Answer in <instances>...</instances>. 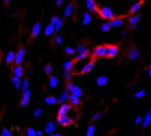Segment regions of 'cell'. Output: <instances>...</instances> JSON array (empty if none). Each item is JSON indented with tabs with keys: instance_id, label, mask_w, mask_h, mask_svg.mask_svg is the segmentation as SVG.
Masks as SVG:
<instances>
[{
	"instance_id": "obj_1",
	"label": "cell",
	"mask_w": 151,
	"mask_h": 136,
	"mask_svg": "<svg viewBox=\"0 0 151 136\" xmlns=\"http://www.w3.org/2000/svg\"><path fill=\"white\" fill-rule=\"evenodd\" d=\"M95 58H107V44L106 45H98L94 49Z\"/></svg>"
},
{
	"instance_id": "obj_2",
	"label": "cell",
	"mask_w": 151,
	"mask_h": 136,
	"mask_svg": "<svg viewBox=\"0 0 151 136\" xmlns=\"http://www.w3.org/2000/svg\"><path fill=\"white\" fill-rule=\"evenodd\" d=\"M139 22H140V14H131L129 17H128V21H126V24H128V27H129L131 30H134L139 25Z\"/></svg>"
},
{
	"instance_id": "obj_3",
	"label": "cell",
	"mask_w": 151,
	"mask_h": 136,
	"mask_svg": "<svg viewBox=\"0 0 151 136\" xmlns=\"http://www.w3.org/2000/svg\"><path fill=\"white\" fill-rule=\"evenodd\" d=\"M25 58V49L24 47H19L17 52H16V58H14V64H22Z\"/></svg>"
},
{
	"instance_id": "obj_4",
	"label": "cell",
	"mask_w": 151,
	"mask_h": 136,
	"mask_svg": "<svg viewBox=\"0 0 151 136\" xmlns=\"http://www.w3.org/2000/svg\"><path fill=\"white\" fill-rule=\"evenodd\" d=\"M75 11H76V8H75V3L70 2L67 6H65V9H64V17H72Z\"/></svg>"
},
{
	"instance_id": "obj_5",
	"label": "cell",
	"mask_w": 151,
	"mask_h": 136,
	"mask_svg": "<svg viewBox=\"0 0 151 136\" xmlns=\"http://www.w3.org/2000/svg\"><path fill=\"white\" fill-rule=\"evenodd\" d=\"M30 95H31V91H30V89H27V91L22 92V99H20V102H19V105H20V107L28 105V102H30Z\"/></svg>"
},
{
	"instance_id": "obj_6",
	"label": "cell",
	"mask_w": 151,
	"mask_h": 136,
	"mask_svg": "<svg viewBox=\"0 0 151 136\" xmlns=\"http://www.w3.org/2000/svg\"><path fill=\"white\" fill-rule=\"evenodd\" d=\"M150 124H151V108L146 111L145 117H143V121H142V128H143V130H146V128L150 127Z\"/></svg>"
},
{
	"instance_id": "obj_7",
	"label": "cell",
	"mask_w": 151,
	"mask_h": 136,
	"mask_svg": "<svg viewBox=\"0 0 151 136\" xmlns=\"http://www.w3.org/2000/svg\"><path fill=\"white\" fill-rule=\"evenodd\" d=\"M119 53V45H111L107 44V58H114Z\"/></svg>"
},
{
	"instance_id": "obj_8",
	"label": "cell",
	"mask_w": 151,
	"mask_h": 136,
	"mask_svg": "<svg viewBox=\"0 0 151 136\" xmlns=\"http://www.w3.org/2000/svg\"><path fill=\"white\" fill-rule=\"evenodd\" d=\"M142 2H143V0H139V2L133 3V6H131V8L128 9V14H136V13H139L140 6H142Z\"/></svg>"
},
{
	"instance_id": "obj_9",
	"label": "cell",
	"mask_w": 151,
	"mask_h": 136,
	"mask_svg": "<svg viewBox=\"0 0 151 136\" xmlns=\"http://www.w3.org/2000/svg\"><path fill=\"white\" fill-rule=\"evenodd\" d=\"M69 99H70V92L65 89V91H62V94L58 97V103H67Z\"/></svg>"
},
{
	"instance_id": "obj_10",
	"label": "cell",
	"mask_w": 151,
	"mask_h": 136,
	"mask_svg": "<svg viewBox=\"0 0 151 136\" xmlns=\"http://www.w3.org/2000/svg\"><path fill=\"white\" fill-rule=\"evenodd\" d=\"M13 75L24 77V67H22L20 64H14V66H13Z\"/></svg>"
},
{
	"instance_id": "obj_11",
	"label": "cell",
	"mask_w": 151,
	"mask_h": 136,
	"mask_svg": "<svg viewBox=\"0 0 151 136\" xmlns=\"http://www.w3.org/2000/svg\"><path fill=\"white\" fill-rule=\"evenodd\" d=\"M128 58H129V59H137V58H139V49H137V47H131L129 52H128Z\"/></svg>"
},
{
	"instance_id": "obj_12",
	"label": "cell",
	"mask_w": 151,
	"mask_h": 136,
	"mask_svg": "<svg viewBox=\"0 0 151 136\" xmlns=\"http://www.w3.org/2000/svg\"><path fill=\"white\" fill-rule=\"evenodd\" d=\"M51 24H53V27H55L56 31H59V30L62 28V21H61L59 17H56V16H55V17H51Z\"/></svg>"
},
{
	"instance_id": "obj_13",
	"label": "cell",
	"mask_w": 151,
	"mask_h": 136,
	"mask_svg": "<svg viewBox=\"0 0 151 136\" xmlns=\"http://www.w3.org/2000/svg\"><path fill=\"white\" fill-rule=\"evenodd\" d=\"M109 24H111V27H121V25L125 24V21L121 17H114L109 21Z\"/></svg>"
},
{
	"instance_id": "obj_14",
	"label": "cell",
	"mask_w": 151,
	"mask_h": 136,
	"mask_svg": "<svg viewBox=\"0 0 151 136\" xmlns=\"http://www.w3.org/2000/svg\"><path fill=\"white\" fill-rule=\"evenodd\" d=\"M55 31H56V30H55V27H53V24H47V27H45V30H44V35L45 36H53L55 35Z\"/></svg>"
},
{
	"instance_id": "obj_15",
	"label": "cell",
	"mask_w": 151,
	"mask_h": 136,
	"mask_svg": "<svg viewBox=\"0 0 151 136\" xmlns=\"http://www.w3.org/2000/svg\"><path fill=\"white\" fill-rule=\"evenodd\" d=\"M39 31H41V22H36L31 28V38H36L39 35Z\"/></svg>"
},
{
	"instance_id": "obj_16",
	"label": "cell",
	"mask_w": 151,
	"mask_h": 136,
	"mask_svg": "<svg viewBox=\"0 0 151 136\" xmlns=\"http://www.w3.org/2000/svg\"><path fill=\"white\" fill-rule=\"evenodd\" d=\"M11 81H13V86H14V88H16V89H20V83H22V77H17V75H13Z\"/></svg>"
},
{
	"instance_id": "obj_17",
	"label": "cell",
	"mask_w": 151,
	"mask_h": 136,
	"mask_svg": "<svg viewBox=\"0 0 151 136\" xmlns=\"http://www.w3.org/2000/svg\"><path fill=\"white\" fill-rule=\"evenodd\" d=\"M14 58H16V52L9 50L8 53H6V56H5V61L8 63V64H13V63H14Z\"/></svg>"
},
{
	"instance_id": "obj_18",
	"label": "cell",
	"mask_w": 151,
	"mask_h": 136,
	"mask_svg": "<svg viewBox=\"0 0 151 136\" xmlns=\"http://www.w3.org/2000/svg\"><path fill=\"white\" fill-rule=\"evenodd\" d=\"M45 133H48V135H53L55 133V122H47L45 124Z\"/></svg>"
},
{
	"instance_id": "obj_19",
	"label": "cell",
	"mask_w": 151,
	"mask_h": 136,
	"mask_svg": "<svg viewBox=\"0 0 151 136\" xmlns=\"http://www.w3.org/2000/svg\"><path fill=\"white\" fill-rule=\"evenodd\" d=\"M44 102H45V103H48V105L58 103V97H53V95H47V97L44 99Z\"/></svg>"
},
{
	"instance_id": "obj_20",
	"label": "cell",
	"mask_w": 151,
	"mask_h": 136,
	"mask_svg": "<svg viewBox=\"0 0 151 136\" xmlns=\"http://www.w3.org/2000/svg\"><path fill=\"white\" fill-rule=\"evenodd\" d=\"M48 86H50V88H56L58 86V78L55 77V75H50V78H48Z\"/></svg>"
},
{
	"instance_id": "obj_21",
	"label": "cell",
	"mask_w": 151,
	"mask_h": 136,
	"mask_svg": "<svg viewBox=\"0 0 151 136\" xmlns=\"http://www.w3.org/2000/svg\"><path fill=\"white\" fill-rule=\"evenodd\" d=\"M86 6L89 8V11H97V5H95V0H86Z\"/></svg>"
},
{
	"instance_id": "obj_22",
	"label": "cell",
	"mask_w": 151,
	"mask_h": 136,
	"mask_svg": "<svg viewBox=\"0 0 151 136\" xmlns=\"http://www.w3.org/2000/svg\"><path fill=\"white\" fill-rule=\"evenodd\" d=\"M90 22H92V16L89 13H84L83 14V25H89Z\"/></svg>"
},
{
	"instance_id": "obj_23",
	"label": "cell",
	"mask_w": 151,
	"mask_h": 136,
	"mask_svg": "<svg viewBox=\"0 0 151 136\" xmlns=\"http://www.w3.org/2000/svg\"><path fill=\"white\" fill-rule=\"evenodd\" d=\"M106 83H107V77H106V75H100V77L97 78V85L98 86H104Z\"/></svg>"
},
{
	"instance_id": "obj_24",
	"label": "cell",
	"mask_w": 151,
	"mask_h": 136,
	"mask_svg": "<svg viewBox=\"0 0 151 136\" xmlns=\"http://www.w3.org/2000/svg\"><path fill=\"white\" fill-rule=\"evenodd\" d=\"M75 49H76V53H90L89 49L84 47V45H81V44H80V45H76Z\"/></svg>"
},
{
	"instance_id": "obj_25",
	"label": "cell",
	"mask_w": 151,
	"mask_h": 136,
	"mask_svg": "<svg viewBox=\"0 0 151 136\" xmlns=\"http://www.w3.org/2000/svg\"><path fill=\"white\" fill-rule=\"evenodd\" d=\"M28 86H30V81H28V78H22V83H20V91H27Z\"/></svg>"
},
{
	"instance_id": "obj_26",
	"label": "cell",
	"mask_w": 151,
	"mask_h": 136,
	"mask_svg": "<svg viewBox=\"0 0 151 136\" xmlns=\"http://www.w3.org/2000/svg\"><path fill=\"white\" fill-rule=\"evenodd\" d=\"M73 66H75L73 59H69V61L64 63V71H72V69H73Z\"/></svg>"
},
{
	"instance_id": "obj_27",
	"label": "cell",
	"mask_w": 151,
	"mask_h": 136,
	"mask_svg": "<svg viewBox=\"0 0 151 136\" xmlns=\"http://www.w3.org/2000/svg\"><path fill=\"white\" fill-rule=\"evenodd\" d=\"M111 28H112V27H111L109 21H106V22H103V24H101V31H103V33H107Z\"/></svg>"
},
{
	"instance_id": "obj_28",
	"label": "cell",
	"mask_w": 151,
	"mask_h": 136,
	"mask_svg": "<svg viewBox=\"0 0 151 136\" xmlns=\"http://www.w3.org/2000/svg\"><path fill=\"white\" fill-rule=\"evenodd\" d=\"M65 53L70 55V56H73L75 53H76V49H75V47H65Z\"/></svg>"
},
{
	"instance_id": "obj_29",
	"label": "cell",
	"mask_w": 151,
	"mask_h": 136,
	"mask_svg": "<svg viewBox=\"0 0 151 136\" xmlns=\"http://www.w3.org/2000/svg\"><path fill=\"white\" fill-rule=\"evenodd\" d=\"M94 133H95V125L90 124L89 127H87V133H86V135H87V136H92Z\"/></svg>"
},
{
	"instance_id": "obj_30",
	"label": "cell",
	"mask_w": 151,
	"mask_h": 136,
	"mask_svg": "<svg viewBox=\"0 0 151 136\" xmlns=\"http://www.w3.org/2000/svg\"><path fill=\"white\" fill-rule=\"evenodd\" d=\"M27 135H28V136H36V135H38V131H36L33 127H28V128H27Z\"/></svg>"
},
{
	"instance_id": "obj_31",
	"label": "cell",
	"mask_w": 151,
	"mask_h": 136,
	"mask_svg": "<svg viewBox=\"0 0 151 136\" xmlns=\"http://www.w3.org/2000/svg\"><path fill=\"white\" fill-rule=\"evenodd\" d=\"M145 89H140V91H137L136 92V99H142V97H145Z\"/></svg>"
},
{
	"instance_id": "obj_32",
	"label": "cell",
	"mask_w": 151,
	"mask_h": 136,
	"mask_svg": "<svg viewBox=\"0 0 151 136\" xmlns=\"http://www.w3.org/2000/svg\"><path fill=\"white\" fill-rule=\"evenodd\" d=\"M44 71H45V74H47V75H51V71H53V67H51V64H45Z\"/></svg>"
},
{
	"instance_id": "obj_33",
	"label": "cell",
	"mask_w": 151,
	"mask_h": 136,
	"mask_svg": "<svg viewBox=\"0 0 151 136\" xmlns=\"http://www.w3.org/2000/svg\"><path fill=\"white\" fill-rule=\"evenodd\" d=\"M142 121H143V117H142V116H137V117H136V121H134V125H136V127L142 125Z\"/></svg>"
},
{
	"instance_id": "obj_34",
	"label": "cell",
	"mask_w": 151,
	"mask_h": 136,
	"mask_svg": "<svg viewBox=\"0 0 151 136\" xmlns=\"http://www.w3.org/2000/svg\"><path fill=\"white\" fill-rule=\"evenodd\" d=\"M55 44H56V45H61L62 44V38H61L59 35H56V38H55Z\"/></svg>"
},
{
	"instance_id": "obj_35",
	"label": "cell",
	"mask_w": 151,
	"mask_h": 136,
	"mask_svg": "<svg viewBox=\"0 0 151 136\" xmlns=\"http://www.w3.org/2000/svg\"><path fill=\"white\" fill-rule=\"evenodd\" d=\"M41 114H42V109H41V108H36L34 113H33V116H34V117H39Z\"/></svg>"
},
{
	"instance_id": "obj_36",
	"label": "cell",
	"mask_w": 151,
	"mask_h": 136,
	"mask_svg": "<svg viewBox=\"0 0 151 136\" xmlns=\"http://www.w3.org/2000/svg\"><path fill=\"white\" fill-rule=\"evenodd\" d=\"M101 117V113H95L94 116H92V122H95V121H98V119Z\"/></svg>"
},
{
	"instance_id": "obj_37",
	"label": "cell",
	"mask_w": 151,
	"mask_h": 136,
	"mask_svg": "<svg viewBox=\"0 0 151 136\" xmlns=\"http://www.w3.org/2000/svg\"><path fill=\"white\" fill-rule=\"evenodd\" d=\"M2 135H3V136H9V135H11V130H9V128H3V130H2Z\"/></svg>"
},
{
	"instance_id": "obj_38",
	"label": "cell",
	"mask_w": 151,
	"mask_h": 136,
	"mask_svg": "<svg viewBox=\"0 0 151 136\" xmlns=\"http://www.w3.org/2000/svg\"><path fill=\"white\" fill-rule=\"evenodd\" d=\"M62 2H64V0H56V2H55V3H56V5L59 6V5H62Z\"/></svg>"
},
{
	"instance_id": "obj_39",
	"label": "cell",
	"mask_w": 151,
	"mask_h": 136,
	"mask_svg": "<svg viewBox=\"0 0 151 136\" xmlns=\"http://www.w3.org/2000/svg\"><path fill=\"white\" fill-rule=\"evenodd\" d=\"M148 75L151 77V66H150V69H148Z\"/></svg>"
},
{
	"instance_id": "obj_40",
	"label": "cell",
	"mask_w": 151,
	"mask_h": 136,
	"mask_svg": "<svg viewBox=\"0 0 151 136\" xmlns=\"http://www.w3.org/2000/svg\"><path fill=\"white\" fill-rule=\"evenodd\" d=\"M3 2H5V5H8V3H9V0H3Z\"/></svg>"
}]
</instances>
